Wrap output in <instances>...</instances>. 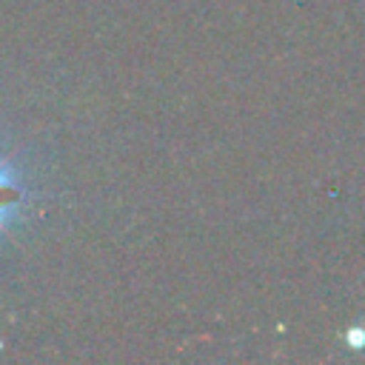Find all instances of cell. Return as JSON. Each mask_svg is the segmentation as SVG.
Segmentation results:
<instances>
[{"instance_id": "1", "label": "cell", "mask_w": 365, "mask_h": 365, "mask_svg": "<svg viewBox=\"0 0 365 365\" xmlns=\"http://www.w3.org/2000/svg\"><path fill=\"white\" fill-rule=\"evenodd\" d=\"M17 202H20V185H17L14 174L9 171V165L0 163V231L11 220Z\"/></svg>"}]
</instances>
